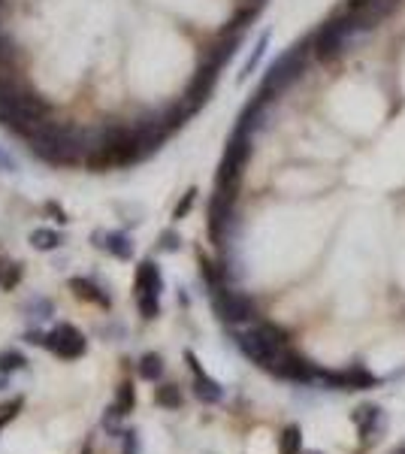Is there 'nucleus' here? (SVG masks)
<instances>
[{"mask_svg": "<svg viewBox=\"0 0 405 454\" xmlns=\"http://www.w3.org/2000/svg\"><path fill=\"white\" fill-rule=\"evenodd\" d=\"M306 454H318V451H306Z\"/></svg>", "mask_w": 405, "mask_h": 454, "instance_id": "393cba45", "label": "nucleus"}, {"mask_svg": "<svg viewBox=\"0 0 405 454\" xmlns=\"http://www.w3.org/2000/svg\"><path fill=\"white\" fill-rule=\"evenodd\" d=\"M161 372H163V360H161V354H145V358L140 360V376H142L145 381L161 379Z\"/></svg>", "mask_w": 405, "mask_h": 454, "instance_id": "4468645a", "label": "nucleus"}, {"mask_svg": "<svg viewBox=\"0 0 405 454\" xmlns=\"http://www.w3.org/2000/svg\"><path fill=\"white\" fill-rule=\"evenodd\" d=\"M136 297H161V288H163V279H161V270L154 261H142L140 270H136Z\"/></svg>", "mask_w": 405, "mask_h": 454, "instance_id": "39448f33", "label": "nucleus"}, {"mask_svg": "<svg viewBox=\"0 0 405 454\" xmlns=\"http://www.w3.org/2000/svg\"><path fill=\"white\" fill-rule=\"evenodd\" d=\"M18 409H22V400H13V403L0 406V427H3L6 421H13V418L18 415Z\"/></svg>", "mask_w": 405, "mask_h": 454, "instance_id": "412c9836", "label": "nucleus"}, {"mask_svg": "<svg viewBox=\"0 0 405 454\" xmlns=\"http://www.w3.org/2000/svg\"><path fill=\"white\" fill-rule=\"evenodd\" d=\"M31 242H34V249H40V251H52V249H58L61 245V233L49 230V227H36V230L31 233Z\"/></svg>", "mask_w": 405, "mask_h": 454, "instance_id": "f8f14e48", "label": "nucleus"}, {"mask_svg": "<svg viewBox=\"0 0 405 454\" xmlns=\"http://www.w3.org/2000/svg\"><path fill=\"white\" fill-rule=\"evenodd\" d=\"M194 197H197V191H194V188H191V191H188V194H185V197H182V203L176 206V212H172V218H185V215L191 212V206H194Z\"/></svg>", "mask_w": 405, "mask_h": 454, "instance_id": "aec40b11", "label": "nucleus"}, {"mask_svg": "<svg viewBox=\"0 0 405 454\" xmlns=\"http://www.w3.org/2000/svg\"><path fill=\"white\" fill-rule=\"evenodd\" d=\"M161 240H163V249H167V251H172V249H179V240H176V233H163L161 236Z\"/></svg>", "mask_w": 405, "mask_h": 454, "instance_id": "4be33fe9", "label": "nucleus"}, {"mask_svg": "<svg viewBox=\"0 0 405 454\" xmlns=\"http://www.w3.org/2000/svg\"><path fill=\"white\" fill-rule=\"evenodd\" d=\"M0 167H3V170H15V163H13V158H6V154L0 152Z\"/></svg>", "mask_w": 405, "mask_h": 454, "instance_id": "5701e85b", "label": "nucleus"}, {"mask_svg": "<svg viewBox=\"0 0 405 454\" xmlns=\"http://www.w3.org/2000/svg\"><path fill=\"white\" fill-rule=\"evenodd\" d=\"M194 394L202 400V403H218L221 400V385L218 381H212L206 372H200L197 381H194Z\"/></svg>", "mask_w": 405, "mask_h": 454, "instance_id": "9d476101", "label": "nucleus"}, {"mask_svg": "<svg viewBox=\"0 0 405 454\" xmlns=\"http://www.w3.org/2000/svg\"><path fill=\"white\" fill-rule=\"evenodd\" d=\"M70 288H73V294H76L79 300H88V303L109 306V297H106V294H100V288L94 285V281H88V279H73V281H70Z\"/></svg>", "mask_w": 405, "mask_h": 454, "instance_id": "1a4fd4ad", "label": "nucleus"}, {"mask_svg": "<svg viewBox=\"0 0 405 454\" xmlns=\"http://www.w3.org/2000/svg\"><path fill=\"white\" fill-rule=\"evenodd\" d=\"M140 300V312H142V318H158V312H161V300L158 297H136Z\"/></svg>", "mask_w": 405, "mask_h": 454, "instance_id": "6ab92c4d", "label": "nucleus"}, {"mask_svg": "<svg viewBox=\"0 0 405 454\" xmlns=\"http://www.w3.org/2000/svg\"><path fill=\"white\" fill-rule=\"evenodd\" d=\"M133 403H136V390H133L131 381L118 385V394H115V412H118V415H127V412L133 409Z\"/></svg>", "mask_w": 405, "mask_h": 454, "instance_id": "ddd939ff", "label": "nucleus"}, {"mask_svg": "<svg viewBox=\"0 0 405 454\" xmlns=\"http://www.w3.org/2000/svg\"><path fill=\"white\" fill-rule=\"evenodd\" d=\"M45 345H49L58 358H67V360L85 354V336H82L73 324H58L49 336H45Z\"/></svg>", "mask_w": 405, "mask_h": 454, "instance_id": "f03ea898", "label": "nucleus"}, {"mask_svg": "<svg viewBox=\"0 0 405 454\" xmlns=\"http://www.w3.org/2000/svg\"><path fill=\"white\" fill-rule=\"evenodd\" d=\"M18 279H22V267L18 263H0V288L3 291L15 288Z\"/></svg>", "mask_w": 405, "mask_h": 454, "instance_id": "f3484780", "label": "nucleus"}, {"mask_svg": "<svg viewBox=\"0 0 405 454\" xmlns=\"http://www.w3.org/2000/svg\"><path fill=\"white\" fill-rule=\"evenodd\" d=\"M154 403L163 406V409H179L182 406V394L176 385H163L158 388V394H154Z\"/></svg>", "mask_w": 405, "mask_h": 454, "instance_id": "2eb2a0df", "label": "nucleus"}, {"mask_svg": "<svg viewBox=\"0 0 405 454\" xmlns=\"http://www.w3.org/2000/svg\"><path fill=\"white\" fill-rule=\"evenodd\" d=\"M24 354H18V351H0V372H15V369H22L24 367Z\"/></svg>", "mask_w": 405, "mask_h": 454, "instance_id": "a211bd4d", "label": "nucleus"}, {"mask_svg": "<svg viewBox=\"0 0 405 454\" xmlns=\"http://www.w3.org/2000/svg\"><path fill=\"white\" fill-rule=\"evenodd\" d=\"M348 34H351V24H345L342 18H336V22H327L315 34V40H311V45H315V52H318V58H333V54H339V49H342V43H345Z\"/></svg>", "mask_w": 405, "mask_h": 454, "instance_id": "20e7f679", "label": "nucleus"}, {"mask_svg": "<svg viewBox=\"0 0 405 454\" xmlns=\"http://www.w3.org/2000/svg\"><path fill=\"white\" fill-rule=\"evenodd\" d=\"M279 376L284 379H293V381H309V379H315V369L309 367L302 358H297V354H284V360H281V367H279Z\"/></svg>", "mask_w": 405, "mask_h": 454, "instance_id": "0eeeda50", "label": "nucleus"}, {"mask_svg": "<svg viewBox=\"0 0 405 454\" xmlns=\"http://www.w3.org/2000/svg\"><path fill=\"white\" fill-rule=\"evenodd\" d=\"M324 379L330 381V385L336 388H372L375 385V376L372 372H366L363 367H354V369H339V372H324Z\"/></svg>", "mask_w": 405, "mask_h": 454, "instance_id": "423d86ee", "label": "nucleus"}, {"mask_svg": "<svg viewBox=\"0 0 405 454\" xmlns=\"http://www.w3.org/2000/svg\"><path fill=\"white\" fill-rule=\"evenodd\" d=\"M124 454H136V439H133V433H131V439H127V445H124Z\"/></svg>", "mask_w": 405, "mask_h": 454, "instance_id": "b1692460", "label": "nucleus"}, {"mask_svg": "<svg viewBox=\"0 0 405 454\" xmlns=\"http://www.w3.org/2000/svg\"><path fill=\"white\" fill-rule=\"evenodd\" d=\"M239 349L260 367L279 372L284 354H288V333L275 324H260L254 330H248L239 336Z\"/></svg>", "mask_w": 405, "mask_h": 454, "instance_id": "f257e3e1", "label": "nucleus"}, {"mask_svg": "<svg viewBox=\"0 0 405 454\" xmlns=\"http://www.w3.org/2000/svg\"><path fill=\"white\" fill-rule=\"evenodd\" d=\"M97 245L100 249H106V251H112L115 258H131L133 254V245L131 240H127L124 233H118V230H109V233H97Z\"/></svg>", "mask_w": 405, "mask_h": 454, "instance_id": "6e6552de", "label": "nucleus"}, {"mask_svg": "<svg viewBox=\"0 0 405 454\" xmlns=\"http://www.w3.org/2000/svg\"><path fill=\"white\" fill-rule=\"evenodd\" d=\"M215 309H218V315L224 318V321H230V324L248 321V318L254 315L251 300H248L245 294H239V291H227V288L215 291Z\"/></svg>", "mask_w": 405, "mask_h": 454, "instance_id": "7ed1b4c3", "label": "nucleus"}, {"mask_svg": "<svg viewBox=\"0 0 405 454\" xmlns=\"http://www.w3.org/2000/svg\"><path fill=\"white\" fill-rule=\"evenodd\" d=\"M351 418H354V424L360 427V433L366 436V433L372 430V424L378 421V409H375V406H363V409H357Z\"/></svg>", "mask_w": 405, "mask_h": 454, "instance_id": "dca6fc26", "label": "nucleus"}, {"mask_svg": "<svg viewBox=\"0 0 405 454\" xmlns=\"http://www.w3.org/2000/svg\"><path fill=\"white\" fill-rule=\"evenodd\" d=\"M279 451L281 454H300L302 451V433H300L297 424H290V427H284V430H281V436H279Z\"/></svg>", "mask_w": 405, "mask_h": 454, "instance_id": "9b49d317", "label": "nucleus"}]
</instances>
